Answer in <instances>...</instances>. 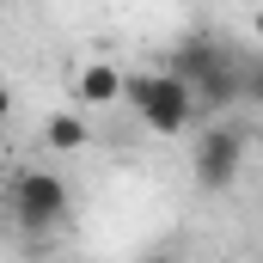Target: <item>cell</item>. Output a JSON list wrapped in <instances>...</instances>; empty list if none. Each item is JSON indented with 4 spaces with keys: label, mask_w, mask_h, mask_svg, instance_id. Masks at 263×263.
Listing matches in <instances>:
<instances>
[{
    "label": "cell",
    "mask_w": 263,
    "mask_h": 263,
    "mask_svg": "<svg viewBox=\"0 0 263 263\" xmlns=\"http://www.w3.org/2000/svg\"><path fill=\"white\" fill-rule=\"evenodd\" d=\"M129 104L153 135H184L196 123V92L184 80H172V73H135L129 80Z\"/></svg>",
    "instance_id": "1"
},
{
    "label": "cell",
    "mask_w": 263,
    "mask_h": 263,
    "mask_svg": "<svg viewBox=\"0 0 263 263\" xmlns=\"http://www.w3.org/2000/svg\"><path fill=\"white\" fill-rule=\"evenodd\" d=\"M245 104H263V62H245Z\"/></svg>",
    "instance_id": "7"
},
{
    "label": "cell",
    "mask_w": 263,
    "mask_h": 263,
    "mask_svg": "<svg viewBox=\"0 0 263 263\" xmlns=\"http://www.w3.org/2000/svg\"><path fill=\"white\" fill-rule=\"evenodd\" d=\"M117 98H129V80L110 62H92L80 73V104H117Z\"/></svg>",
    "instance_id": "5"
},
{
    "label": "cell",
    "mask_w": 263,
    "mask_h": 263,
    "mask_svg": "<svg viewBox=\"0 0 263 263\" xmlns=\"http://www.w3.org/2000/svg\"><path fill=\"white\" fill-rule=\"evenodd\" d=\"M43 141H49L55 153H80V147H86V123L62 110V117H49V123H43Z\"/></svg>",
    "instance_id": "6"
},
{
    "label": "cell",
    "mask_w": 263,
    "mask_h": 263,
    "mask_svg": "<svg viewBox=\"0 0 263 263\" xmlns=\"http://www.w3.org/2000/svg\"><path fill=\"white\" fill-rule=\"evenodd\" d=\"M190 172H196L202 190H214V196H220V190H233V184H239V172H245V135L227 129V123H220V129H208V135L196 141V153H190Z\"/></svg>",
    "instance_id": "3"
},
{
    "label": "cell",
    "mask_w": 263,
    "mask_h": 263,
    "mask_svg": "<svg viewBox=\"0 0 263 263\" xmlns=\"http://www.w3.org/2000/svg\"><path fill=\"white\" fill-rule=\"evenodd\" d=\"M251 25H257V37H263V12H257V18H251Z\"/></svg>",
    "instance_id": "9"
},
{
    "label": "cell",
    "mask_w": 263,
    "mask_h": 263,
    "mask_svg": "<svg viewBox=\"0 0 263 263\" xmlns=\"http://www.w3.org/2000/svg\"><path fill=\"white\" fill-rule=\"evenodd\" d=\"M227 67H233V55H227L214 37H190V43H178V49H172L165 73H172V80H184L190 92H202V86H208V80H220Z\"/></svg>",
    "instance_id": "4"
},
{
    "label": "cell",
    "mask_w": 263,
    "mask_h": 263,
    "mask_svg": "<svg viewBox=\"0 0 263 263\" xmlns=\"http://www.w3.org/2000/svg\"><path fill=\"white\" fill-rule=\"evenodd\" d=\"M141 263H178V257H172V251H147Z\"/></svg>",
    "instance_id": "8"
},
{
    "label": "cell",
    "mask_w": 263,
    "mask_h": 263,
    "mask_svg": "<svg viewBox=\"0 0 263 263\" xmlns=\"http://www.w3.org/2000/svg\"><path fill=\"white\" fill-rule=\"evenodd\" d=\"M62 214H67V184L55 178V172L37 165V172H18V178H12V220H18L31 239L49 233Z\"/></svg>",
    "instance_id": "2"
}]
</instances>
